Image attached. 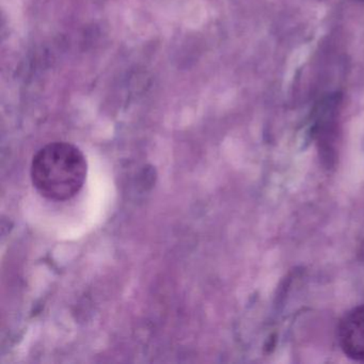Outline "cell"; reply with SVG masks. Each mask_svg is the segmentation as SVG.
Masks as SVG:
<instances>
[{
    "label": "cell",
    "instance_id": "6da1fadb",
    "mask_svg": "<svg viewBox=\"0 0 364 364\" xmlns=\"http://www.w3.org/2000/svg\"><path fill=\"white\" fill-rule=\"evenodd\" d=\"M31 176L40 195L50 201H67L86 182V157L74 144L53 142L33 156Z\"/></svg>",
    "mask_w": 364,
    "mask_h": 364
},
{
    "label": "cell",
    "instance_id": "7a4b0ae2",
    "mask_svg": "<svg viewBox=\"0 0 364 364\" xmlns=\"http://www.w3.org/2000/svg\"><path fill=\"white\" fill-rule=\"evenodd\" d=\"M338 342L347 357L364 362V306L353 308L341 318Z\"/></svg>",
    "mask_w": 364,
    "mask_h": 364
}]
</instances>
